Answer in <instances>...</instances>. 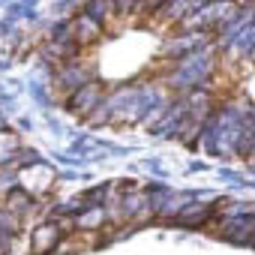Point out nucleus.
<instances>
[{
	"instance_id": "1",
	"label": "nucleus",
	"mask_w": 255,
	"mask_h": 255,
	"mask_svg": "<svg viewBox=\"0 0 255 255\" xmlns=\"http://www.w3.org/2000/svg\"><path fill=\"white\" fill-rule=\"evenodd\" d=\"M213 72V57L201 48V51H192L186 57L177 60L174 72L168 75V81L177 87V90H192V87H201Z\"/></svg>"
},
{
	"instance_id": "2",
	"label": "nucleus",
	"mask_w": 255,
	"mask_h": 255,
	"mask_svg": "<svg viewBox=\"0 0 255 255\" xmlns=\"http://www.w3.org/2000/svg\"><path fill=\"white\" fill-rule=\"evenodd\" d=\"M102 99H105V87L93 78V81H87V84H81L75 93H69V111L72 114H78V117H90L99 105H102Z\"/></svg>"
},
{
	"instance_id": "3",
	"label": "nucleus",
	"mask_w": 255,
	"mask_h": 255,
	"mask_svg": "<svg viewBox=\"0 0 255 255\" xmlns=\"http://www.w3.org/2000/svg\"><path fill=\"white\" fill-rule=\"evenodd\" d=\"M54 81H57V87H60V90L75 93L81 84L93 81V75H90V69L81 63V57H72V60H66V63H60V66H57Z\"/></svg>"
},
{
	"instance_id": "4",
	"label": "nucleus",
	"mask_w": 255,
	"mask_h": 255,
	"mask_svg": "<svg viewBox=\"0 0 255 255\" xmlns=\"http://www.w3.org/2000/svg\"><path fill=\"white\" fill-rule=\"evenodd\" d=\"M18 180H21L24 192L33 198V195L45 192V189L54 183V174H51V168H45V165H30V168H24V171L18 174Z\"/></svg>"
},
{
	"instance_id": "5",
	"label": "nucleus",
	"mask_w": 255,
	"mask_h": 255,
	"mask_svg": "<svg viewBox=\"0 0 255 255\" xmlns=\"http://www.w3.org/2000/svg\"><path fill=\"white\" fill-rule=\"evenodd\" d=\"M57 243H60V225L57 222H42L33 231V252L36 255H48Z\"/></svg>"
},
{
	"instance_id": "6",
	"label": "nucleus",
	"mask_w": 255,
	"mask_h": 255,
	"mask_svg": "<svg viewBox=\"0 0 255 255\" xmlns=\"http://www.w3.org/2000/svg\"><path fill=\"white\" fill-rule=\"evenodd\" d=\"M72 24V39H75V45L81 48V45H90V42H96L99 39V33H102V24H96L93 18H87L84 12L75 18V21H69Z\"/></svg>"
},
{
	"instance_id": "7",
	"label": "nucleus",
	"mask_w": 255,
	"mask_h": 255,
	"mask_svg": "<svg viewBox=\"0 0 255 255\" xmlns=\"http://www.w3.org/2000/svg\"><path fill=\"white\" fill-rule=\"evenodd\" d=\"M102 222H105V210H102L99 204L84 207V210L75 213V225H78V228H99Z\"/></svg>"
},
{
	"instance_id": "8",
	"label": "nucleus",
	"mask_w": 255,
	"mask_h": 255,
	"mask_svg": "<svg viewBox=\"0 0 255 255\" xmlns=\"http://www.w3.org/2000/svg\"><path fill=\"white\" fill-rule=\"evenodd\" d=\"M207 213H210V210H207L204 204H192V207L186 204V207L177 213V222H180V225H198V222H201Z\"/></svg>"
}]
</instances>
